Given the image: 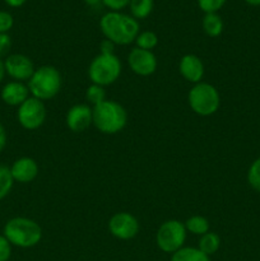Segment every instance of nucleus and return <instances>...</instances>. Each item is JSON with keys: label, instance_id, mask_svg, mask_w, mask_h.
<instances>
[{"label": "nucleus", "instance_id": "nucleus-1", "mask_svg": "<svg viewBox=\"0 0 260 261\" xmlns=\"http://www.w3.org/2000/svg\"><path fill=\"white\" fill-rule=\"evenodd\" d=\"M99 28L106 37L115 45H130L139 35V23L132 15L120 12H111L103 14L99 20Z\"/></svg>", "mask_w": 260, "mask_h": 261}, {"label": "nucleus", "instance_id": "nucleus-2", "mask_svg": "<svg viewBox=\"0 0 260 261\" xmlns=\"http://www.w3.org/2000/svg\"><path fill=\"white\" fill-rule=\"evenodd\" d=\"M3 234L12 244V246L31 249L40 244L42 239V229L33 219L14 217L5 223Z\"/></svg>", "mask_w": 260, "mask_h": 261}, {"label": "nucleus", "instance_id": "nucleus-3", "mask_svg": "<svg viewBox=\"0 0 260 261\" xmlns=\"http://www.w3.org/2000/svg\"><path fill=\"white\" fill-rule=\"evenodd\" d=\"M93 125L102 134L112 135L121 132L127 122V112L120 103L111 99L101 102L92 109Z\"/></svg>", "mask_w": 260, "mask_h": 261}, {"label": "nucleus", "instance_id": "nucleus-4", "mask_svg": "<svg viewBox=\"0 0 260 261\" xmlns=\"http://www.w3.org/2000/svg\"><path fill=\"white\" fill-rule=\"evenodd\" d=\"M61 74L55 66L43 65L36 69L33 75L28 81V89L32 97L41 99V101H48L54 98L60 92Z\"/></svg>", "mask_w": 260, "mask_h": 261}, {"label": "nucleus", "instance_id": "nucleus-5", "mask_svg": "<svg viewBox=\"0 0 260 261\" xmlns=\"http://www.w3.org/2000/svg\"><path fill=\"white\" fill-rule=\"evenodd\" d=\"M188 102L190 109L199 116H211L218 111L221 106V96L214 86L209 83L194 84L189 91Z\"/></svg>", "mask_w": 260, "mask_h": 261}, {"label": "nucleus", "instance_id": "nucleus-6", "mask_svg": "<svg viewBox=\"0 0 260 261\" xmlns=\"http://www.w3.org/2000/svg\"><path fill=\"white\" fill-rule=\"evenodd\" d=\"M121 74V63L115 54L105 55L99 54L91 61L88 68L89 79L93 84L110 86L119 79Z\"/></svg>", "mask_w": 260, "mask_h": 261}, {"label": "nucleus", "instance_id": "nucleus-7", "mask_svg": "<svg viewBox=\"0 0 260 261\" xmlns=\"http://www.w3.org/2000/svg\"><path fill=\"white\" fill-rule=\"evenodd\" d=\"M185 224L177 219L163 222L155 233V244L161 251L166 254H175L183 249L186 241Z\"/></svg>", "mask_w": 260, "mask_h": 261}, {"label": "nucleus", "instance_id": "nucleus-8", "mask_svg": "<svg viewBox=\"0 0 260 261\" xmlns=\"http://www.w3.org/2000/svg\"><path fill=\"white\" fill-rule=\"evenodd\" d=\"M47 112L43 101L30 97L25 99L17 111V119L20 126L27 130H36L41 127L45 122Z\"/></svg>", "mask_w": 260, "mask_h": 261}, {"label": "nucleus", "instance_id": "nucleus-9", "mask_svg": "<svg viewBox=\"0 0 260 261\" xmlns=\"http://www.w3.org/2000/svg\"><path fill=\"white\" fill-rule=\"evenodd\" d=\"M139 222L133 214L126 212H120L114 214L109 221V231L116 239L127 241L139 233Z\"/></svg>", "mask_w": 260, "mask_h": 261}, {"label": "nucleus", "instance_id": "nucleus-10", "mask_svg": "<svg viewBox=\"0 0 260 261\" xmlns=\"http://www.w3.org/2000/svg\"><path fill=\"white\" fill-rule=\"evenodd\" d=\"M127 64L133 73L140 76L152 75L157 70V58L152 51L134 47L127 55Z\"/></svg>", "mask_w": 260, "mask_h": 261}, {"label": "nucleus", "instance_id": "nucleus-11", "mask_svg": "<svg viewBox=\"0 0 260 261\" xmlns=\"http://www.w3.org/2000/svg\"><path fill=\"white\" fill-rule=\"evenodd\" d=\"M5 73L17 82L30 81L35 73L33 61L23 54H13L4 60Z\"/></svg>", "mask_w": 260, "mask_h": 261}, {"label": "nucleus", "instance_id": "nucleus-12", "mask_svg": "<svg viewBox=\"0 0 260 261\" xmlns=\"http://www.w3.org/2000/svg\"><path fill=\"white\" fill-rule=\"evenodd\" d=\"M65 122L73 133H82L93 124V111L88 105H74L66 112Z\"/></svg>", "mask_w": 260, "mask_h": 261}, {"label": "nucleus", "instance_id": "nucleus-13", "mask_svg": "<svg viewBox=\"0 0 260 261\" xmlns=\"http://www.w3.org/2000/svg\"><path fill=\"white\" fill-rule=\"evenodd\" d=\"M13 180L20 184L32 182L38 175V165L33 158L22 157L14 161L10 167Z\"/></svg>", "mask_w": 260, "mask_h": 261}, {"label": "nucleus", "instance_id": "nucleus-14", "mask_svg": "<svg viewBox=\"0 0 260 261\" xmlns=\"http://www.w3.org/2000/svg\"><path fill=\"white\" fill-rule=\"evenodd\" d=\"M178 70L181 75L190 83H200L204 75V64L199 56L188 54L181 58Z\"/></svg>", "mask_w": 260, "mask_h": 261}, {"label": "nucleus", "instance_id": "nucleus-15", "mask_svg": "<svg viewBox=\"0 0 260 261\" xmlns=\"http://www.w3.org/2000/svg\"><path fill=\"white\" fill-rule=\"evenodd\" d=\"M2 99L8 106L19 107L27 98H30V89L23 82L13 81L5 84L2 89Z\"/></svg>", "mask_w": 260, "mask_h": 261}, {"label": "nucleus", "instance_id": "nucleus-16", "mask_svg": "<svg viewBox=\"0 0 260 261\" xmlns=\"http://www.w3.org/2000/svg\"><path fill=\"white\" fill-rule=\"evenodd\" d=\"M201 25L205 35L209 37H218L223 32V20L217 13H206L201 20Z\"/></svg>", "mask_w": 260, "mask_h": 261}, {"label": "nucleus", "instance_id": "nucleus-17", "mask_svg": "<svg viewBox=\"0 0 260 261\" xmlns=\"http://www.w3.org/2000/svg\"><path fill=\"white\" fill-rule=\"evenodd\" d=\"M221 247V237L216 232H206L205 234L200 236L198 242V249L205 255L211 257V255L216 254Z\"/></svg>", "mask_w": 260, "mask_h": 261}, {"label": "nucleus", "instance_id": "nucleus-18", "mask_svg": "<svg viewBox=\"0 0 260 261\" xmlns=\"http://www.w3.org/2000/svg\"><path fill=\"white\" fill-rule=\"evenodd\" d=\"M171 261H211L208 255L201 252L198 247H185L172 254Z\"/></svg>", "mask_w": 260, "mask_h": 261}, {"label": "nucleus", "instance_id": "nucleus-19", "mask_svg": "<svg viewBox=\"0 0 260 261\" xmlns=\"http://www.w3.org/2000/svg\"><path fill=\"white\" fill-rule=\"evenodd\" d=\"M153 5H154L153 0H130L129 7L132 17L137 20L144 19L152 13Z\"/></svg>", "mask_w": 260, "mask_h": 261}, {"label": "nucleus", "instance_id": "nucleus-20", "mask_svg": "<svg viewBox=\"0 0 260 261\" xmlns=\"http://www.w3.org/2000/svg\"><path fill=\"white\" fill-rule=\"evenodd\" d=\"M185 228L188 232H191L196 236H203L206 232H209V221L205 217L193 216L185 222Z\"/></svg>", "mask_w": 260, "mask_h": 261}, {"label": "nucleus", "instance_id": "nucleus-21", "mask_svg": "<svg viewBox=\"0 0 260 261\" xmlns=\"http://www.w3.org/2000/svg\"><path fill=\"white\" fill-rule=\"evenodd\" d=\"M13 184H14V180L10 172V167L0 165V200L8 196L13 188Z\"/></svg>", "mask_w": 260, "mask_h": 261}, {"label": "nucleus", "instance_id": "nucleus-22", "mask_svg": "<svg viewBox=\"0 0 260 261\" xmlns=\"http://www.w3.org/2000/svg\"><path fill=\"white\" fill-rule=\"evenodd\" d=\"M135 43H137V47L152 51L157 46L158 37L152 31H143V32H139V35L135 38Z\"/></svg>", "mask_w": 260, "mask_h": 261}, {"label": "nucleus", "instance_id": "nucleus-23", "mask_svg": "<svg viewBox=\"0 0 260 261\" xmlns=\"http://www.w3.org/2000/svg\"><path fill=\"white\" fill-rule=\"evenodd\" d=\"M86 99L89 103L93 105V107L99 105L101 102L106 101V91H105V87L92 83L86 91Z\"/></svg>", "mask_w": 260, "mask_h": 261}, {"label": "nucleus", "instance_id": "nucleus-24", "mask_svg": "<svg viewBox=\"0 0 260 261\" xmlns=\"http://www.w3.org/2000/svg\"><path fill=\"white\" fill-rule=\"evenodd\" d=\"M247 182L255 191L260 193V157L250 165L247 171Z\"/></svg>", "mask_w": 260, "mask_h": 261}, {"label": "nucleus", "instance_id": "nucleus-25", "mask_svg": "<svg viewBox=\"0 0 260 261\" xmlns=\"http://www.w3.org/2000/svg\"><path fill=\"white\" fill-rule=\"evenodd\" d=\"M227 0H198V5L204 13H217L223 8Z\"/></svg>", "mask_w": 260, "mask_h": 261}, {"label": "nucleus", "instance_id": "nucleus-26", "mask_svg": "<svg viewBox=\"0 0 260 261\" xmlns=\"http://www.w3.org/2000/svg\"><path fill=\"white\" fill-rule=\"evenodd\" d=\"M14 18L7 10H0V33H8L13 28Z\"/></svg>", "mask_w": 260, "mask_h": 261}, {"label": "nucleus", "instance_id": "nucleus-27", "mask_svg": "<svg viewBox=\"0 0 260 261\" xmlns=\"http://www.w3.org/2000/svg\"><path fill=\"white\" fill-rule=\"evenodd\" d=\"M12 256V244L5 239L4 234H0V261H9Z\"/></svg>", "mask_w": 260, "mask_h": 261}, {"label": "nucleus", "instance_id": "nucleus-28", "mask_svg": "<svg viewBox=\"0 0 260 261\" xmlns=\"http://www.w3.org/2000/svg\"><path fill=\"white\" fill-rule=\"evenodd\" d=\"M102 4L111 9V12H120L130 4V0H102Z\"/></svg>", "mask_w": 260, "mask_h": 261}, {"label": "nucleus", "instance_id": "nucleus-29", "mask_svg": "<svg viewBox=\"0 0 260 261\" xmlns=\"http://www.w3.org/2000/svg\"><path fill=\"white\" fill-rule=\"evenodd\" d=\"M12 47V38L8 33H0V59L7 55Z\"/></svg>", "mask_w": 260, "mask_h": 261}, {"label": "nucleus", "instance_id": "nucleus-30", "mask_svg": "<svg viewBox=\"0 0 260 261\" xmlns=\"http://www.w3.org/2000/svg\"><path fill=\"white\" fill-rule=\"evenodd\" d=\"M99 50H101V54H105V55H112L115 54V43L110 40H103L99 45Z\"/></svg>", "mask_w": 260, "mask_h": 261}, {"label": "nucleus", "instance_id": "nucleus-31", "mask_svg": "<svg viewBox=\"0 0 260 261\" xmlns=\"http://www.w3.org/2000/svg\"><path fill=\"white\" fill-rule=\"evenodd\" d=\"M5 145H7V132H5V127L0 122V152H3Z\"/></svg>", "mask_w": 260, "mask_h": 261}, {"label": "nucleus", "instance_id": "nucleus-32", "mask_svg": "<svg viewBox=\"0 0 260 261\" xmlns=\"http://www.w3.org/2000/svg\"><path fill=\"white\" fill-rule=\"evenodd\" d=\"M4 2L5 4L9 5L10 8H19L22 7V5H24L27 0H4Z\"/></svg>", "mask_w": 260, "mask_h": 261}, {"label": "nucleus", "instance_id": "nucleus-33", "mask_svg": "<svg viewBox=\"0 0 260 261\" xmlns=\"http://www.w3.org/2000/svg\"><path fill=\"white\" fill-rule=\"evenodd\" d=\"M5 68H4V61L2 60V59H0V83H2L3 82V79H4V76H5Z\"/></svg>", "mask_w": 260, "mask_h": 261}, {"label": "nucleus", "instance_id": "nucleus-34", "mask_svg": "<svg viewBox=\"0 0 260 261\" xmlns=\"http://www.w3.org/2000/svg\"><path fill=\"white\" fill-rule=\"evenodd\" d=\"M84 3H86L87 5H89V7H97V5H99L102 3V0H83Z\"/></svg>", "mask_w": 260, "mask_h": 261}, {"label": "nucleus", "instance_id": "nucleus-35", "mask_svg": "<svg viewBox=\"0 0 260 261\" xmlns=\"http://www.w3.org/2000/svg\"><path fill=\"white\" fill-rule=\"evenodd\" d=\"M244 2L251 7H260V0H244Z\"/></svg>", "mask_w": 260, "mask_h": 261}]
</instances>
